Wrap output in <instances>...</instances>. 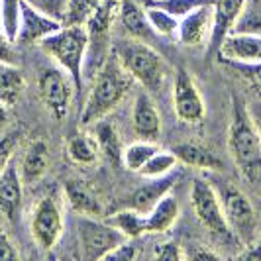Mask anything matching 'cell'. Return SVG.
Wrapping results in <instances>:
<instances>
[{
    "label": "cell",
    "mask_w": 261,
    "mask_h": 261,
    "mask_svg": "<svg viewBox=\"0 0 261 261\" xmlns=\"http://www.w3.org/2000/svg\"><path fill=\"white\" fill-rule=\"evenodd\" d=\"M191 204L195 210V216L198 218V222L202 224L212 236L216 238H234L226 218H224L222 206L220 200L216 196L214 187L210 185L208 179H195L191 185Z\"/></svg>",
    "instance_id": "8"
},
{
    "label": "cell",
    "mask_w": 261,
    "mask_h": 261,
    "mask_svg": "<svg viewBox=\"0 0 261 261\" xmlns=\"http://www.w3.org/2000/svg\"><path fill=\"white\" fill-rule=\"evenodd\" d=\"M248 112H249V118H251V122H253V126H255V130H257V134H259V140H261V100H259V102L249 105Z\"/></svg>",
    "instance_id": "41"
},
{
    "label": "cell",
    "mask_w": 261,
    "mask_h": 261,
    "mask_svg": "<svg viewBox=\"0 0 261 261\" xmlns=\"http://www.w3.org/2000/svg\"><path fill=\"white\" fill-rule=\"evenodd\" d=\"M173 108L177 118L185 124H198L206 114L202 94L196 89L191 73L183 67L175 69L173 75Z\"/></svg>",
    "instance_id": "10"
},
{
    "label": "cell",
    "mask_w": 261,
    "mask_h": 261,
    "mask_svg": "<svg viewBox=\"0 0 261 261\" xmlns=\"http://www.w3.org/2000/svg\"><path fill=\"white\" fill-rule=\"evenodd\" d=\"M153 257L159 261H179L185 257V249L177 242L167 240V242L157 244L155 249H153Z\"/></svg>",
    "instance_id": "37"
},
{
    "label": "cell",
    "mask_w": 261,
    "mask_h": 261,
    "mask_svg": "<svg viewBox=\"0 0 261 261\" xmlns=\"http://www.w3.org/2000/svg\"><path fill=\"white\" fill-rule=\"evenodd\" d=\"M41 49L73 79L75 92L83 89L85 79V61L89 47V34L85 26H61L55 34L39 41Z\"/></svg>",
    "instance_id": "4"
},
{
    "label": "cell",
    "mask_w": 261,
    "mask_h": 261,
    "mask_svg": "<svg viewBox=\"0 0 261 261\" xmlns=\"http://www.w3.org/2000/svg\"><path fill=\"white\" fill-rule=\"evenodd\" d=\"M26 89V79L14 63L0 61V102L8 108L14 106Z\"/></svg>",
    "instance_id": "23"
},
{
    "label": "cell",
    "mask_w": 261,
    "mask_h": 261,
    "mask_svg": "<svg viewBox=\"0 0 261 261\" xmlns=\"http://www.w3.org/2000/svg\"><path fill=\"white\" fill-rule=\"evenodd\" d=\"M20 253L16 251L14 244L10 242V238L0 232V261H6V259H18Z\"/></svg>",
    "instance_id": "39"
},
{
    "label": "cell",
    "mask_w": 261,
    "mask_h": 261,
    "mask_svg": "<svg viewBox=\"0 0 261 261\" xmlns=\"http://www.w3.org/2000/svg\"><path fill=\"white\" fill-rule=\"evenodd\" d=\"M63 206L55 195L41 196L30 216V232L39 249H51L63 234Z\"/></svg>",
    "instance_id": "7"
},
{
    "label": "cell",
    "mask_w": 261,
    "mask_h": 261,
    "mask_svg": "<svg viewBox=\"0 0 261 261\" xmlns=\"http://www.w3.org/2000/svg\"><path fill=\"white\" fill-rule=\"evenodd\" d=\"M132 85H134V79L130 77V73L120 63L116 53L110 51L102 67L92 77L91 92H89L87 105L81 112V124L91 126L96 120L108 116L124 100Z\"/></svg>",
    "instance_id": "1"
},
{
    "label": "cell",
    "mask_w": 261,
    "mask_h": 261,
    "mask_svg": "<svg viewBox=\"0 0 261 261\" xmlns=\"http://www.w3.org/2000/svg\"><path fill=\"white\" fill-rule=\"evenodd\" d=\"M177 163H179V159H177V155L173 151H161V149H157L155 153L149 157V161L140 169V175L145 177V179L163 177V175H167L171 171H175Z\"/></svg>",
    "instance_id": "30"
},
{
    "label": "cell",
    "mask_w": 261,
    "mask_h": 261,
    "mask_svg": "<svg viewBox=\"0 0 261 261\" xmlns=\"http://www.w3.org/2000/svg\"><path fill=\"white\" fill-rule=\"evenodd\" d=\"M118 20L124 28V32L134 39H142L151 43L157 38L153 28L147 20L144 4L136 0H120V10H118Z\"/></svg>",
    "instance_id": "15"
},
{
    "label": "cell",
    "mask_w": 261,
    "mask_h": 261,
    "mask_svg": "<svg viewBox=\"0 0 261 261\" xmlns=\"http://www.w3.org/2000/svg\"><path fill=\"white\" fill-rule=\"evenodd\" d=\"M61 26H63L61 22L38 12L36 8H32L30 4H26L22 0V18H20V30H18L16 41L18 43H26V45L39 43L41 39L55 34Z\"/></svg>",
    "instance_id": "14"
},
{
    "label": "cell",
    "mask_w": 261,
    "mask_h": 261,
    "mask_svg": "<svg viewBox=\"0 0 261 261\" xmlns=\"http://www.w3.org/2000/svg\"><path fill=\"white\" fill-rule=\"evenodd\" d=\"M157 149L159 147L155 145V142L140 140L136 144H130L128 147H124V151H122V163H124L126 169L134 171V173H140V169L149 161V157L153 155Z\"/></svg>",
    "instance_id": "27"
},
{
    "label": "cell",
    "mask_w": 261,
    "mask_h": 261,
    "mask_svg": "<svg viewBox=\"0 0 261 261\" xmlns=\"http://www.w3.org/2000/svg\"><path fill=\"white\" fill-rule=\"evenodd\" d=\"M144 6H155L161 8L165 12L173 14L175 18H183L189 12L196 10L198 6H204V4H212V0H142Z\"/></svg>",
    "instance_id": "33"
},
{
    "label": "cell",
    "mask_w": 261,
    "mask_h": 261,
    "mask_svg": "<svg viewBox=\"0 0 261 261\" xmlns=\"http://www.w3.org/2000/svg\"><path fill=\"white\" fill-rule=\"evenodd\" d=\"M24 2L30 4L32 8H36L38 12L45 14L61 24L65 20L67 8H69V0H24Z\"/></svg>",
    "instance_id": "34"
},
{
    "label": "cell",
    "mask_w": 261,
    "mask_h": 261,
    "mask_svg": "<svg viewBox=\"0 0 261 261\" xmlns=\"http://www.w3.org/2000/svg\"><path fill=\"white\" fill-rule=\"evenodd\" d=\"M65 196L71 204V208L85 214V216H98L102 212V206L98 198L94 196L91 189L81 181H69L65 187Z\"/></svg>",
    "instance_id": "24"
},
{
    "label": "cell",
    "mask_w": 261,
    "mask_h": 261,
    "mask_svg": "<svg viewBox=\"0 0 261 261\" xmlns=\"http://www.w3.org/2000/svg\"><path fill=\"white\" fill-rule=\"evenodd\" d=\"M20 136H22L20 130H10L0 136V173L12 163L14 151L20 144Z\"/></svg>",
    "instance_id": "35"
},
{
    "label": "cell",
    "mask_w": 261,
    "mask_h": 261,
    "mask_svg": "<svg viewBox=\"0 0 261 261\" xmlns=\"http://www.w3.org/2000/svg\"><path fill=\"white\" fill-rule=\"evenodd\" d=\"M246 2L248 0H212L214 24H212L208 43H206V57L208 59L218 55V47H220L222 39L232 32V28H234L238 16L244 10Z\"/></svg>",
    "instance_id": "12"
},
{
    "label": "cell",
    "mask_w": 261,
    "mask_h": 261,
    "mask_svg": "<svg viewBox=\"0 0 261 261\" xmlns=\"http://www.w3.org/2000/svg\"><path fill=\"white\" fill-rule=\"evenodd\" d=\"M214 24V8L212 4L198 6L196 10L189 12L179 20L177 41L183 47H200L206 45Z\"/></svg>",
    "instance_id": "11"
},
{
    "label": "cell",
    "mask_w": 261,
    "mask_h": 261,
    "mask_svg": "<svg viewBox=\"0 0 261 261\" xmlns=\"http://www.w3.org/2000/svg\"><path fill=\"white\" fill-rule=\"evenodd\" d=\"M98 145L89 134H77L67 142V157L77 165H92L98 161Z\"/></svg>",
    "instance_id": "26"
},
{
    "label": "cell",
    "mask_w": 261,
    "mask_h": 261,
    "mask_svg": "<svg viewBox=\"0 0 261 261\" xmlns=\"http://www.w3.org/2000/svg\"><path fill=\"white\" fill-rule=\"evenodd\" d=\"M134 130L145 142H157L161 136V116L155 105L147 96V92H140L134 102Z\"/></svg>",
    "instance_id": "18"
},
{
    "label": "cell",
    "mask_w": 261,
    "mask_h": 261,
    "mask_svg": "<svg viewBox=\"0 0 261 261\" xmlns=\"http://www.w3.org/2000/svg\"><path fill=\"white\" fill-rule=\"evenodd\" d=\"M145 14H147V20L153 28L157 36L161 38H169L177 41V32H179V18H175L173 14L165 12L161 8L155 6H144Z\"/></svg>",
    "instance_id": "29"
},
{
    "label": "cell",
    "mask_w": 261,
    "mask_h": 261,
    "mask_svg": "<svg viewBox=\"0 0 261 261\" xmlns=\"http://www.w3.org/2000/svg\"><path fill=\"white\" fill-rule=\"evenodd\" d=\"M218 55L226 63H261V36L230 32L222 39Z\"/></svg>",
    "instance_id": "13"
},
{
    "label": "cell",
    "mask_w": 261,
    "mask_h": 261,
    "mask_svg": "<svg viewBox=\"0 0 261 261\" xmlns=\"http://www.w3.org/2000/svg\"><path fill=\"white\" fill-rule=\"evenodd\" d=\"M22 18V0H0V30L10 41H16Z\"/></svg>",
    "instance_id": "28"
},
{
    "label": "cell",
    "mask_w": 261,
    "mask_h": 261,
    "mask_svg": "<svg viewBox=\"0 0 261 261\" xmlns=\"http://www.w3.org/2000/svg\"><path fill=\"white\" fill-rule=\"evenodd\" d=\"M106 222L118 228L128 240H138V238H142L145 234V214L134 208H128V206H124L122 210L110 214L106 218Z\"/></svg>",
    "instance_id": "25"
},
{
    "label": "cell",
    "mask_w": 261,
    "mask_h": 261,
    "mask_svg": "<svg viewBox=\"0 0 261 261\" xmlns=\"http://www.w3.org/2000/svg\"><path fill=\"white\" fill-rule=\"evenodd\" d=\"M208 181L216 191L224 218H226V224H228L232 236L248 248L249 244L255 242L257 226H259V218H257V212L253 208L251 200L234 183H230L224 177L214 175Z\"/></svg>",
    "instance_id": "5"
},
{
    "label": "cell",
    "mask_w": 261,
    "mask_h": 261,
    "mask_svg": "<svg viewBox=\"0 0 261 261\" xmlns=\"http://www.w3.org/2000/svg\"><path fill=\"white\" fill-rule=\"evenodd\" d=\"M38 91L45 110L55 120H63L69 114L75 85L61 67H47L39 73Z\"/></svg>",
    "instance_id": "9"
},
{
    "label": "cell",
    "mask_w": 261,
    "mask_h": 261,
    "mask_svg": "<svg viewBox=\"0 0 261 261\" xmlns=\"http://www.w3.org/2000/svg\"><path fill=\"white\" fill-rule=\"evenodd\" d=\"M12 41L6 38L0 30V61L4 63H14V51H12Z\"/></svg>",
    "instance_id": "40"
},
{
    "label": "cell",
    "mask_w": 261,
    "mask_h": 261,
    "mask_svg": "<svg viewBox=\"0 0 261 261\" xmlns=\"http://www.w3.org/2000/svg\"><path fill=\"white\" fill-rule=\"evenodd\" d=\"M22 196H24V181L20 177L18 167L10 163L0 173V212L12 222L20 214Z\"/></svg>",
    "instance_id": "16"
},
{
    "label": "cell",
    "mask_w": 261,
    "mask_h": 261,
    "mask_svg": "<svg viewBox=\"0 0 261 261\" xmlns=\"http://www.w3.org/2000/svg\"><path fill=\"white\" fill-rule=\"evenodd\" d=\"M6 120H8V106L0 102V128L6 124Z\"/></svg>",
    "instance_id": "44"
},
{
    "label": "cell",
    "mask_w": 261,
    "mask_h": 261,
    "mask_svg": "<svg viewBox=\"0 0 261 261\" xmlns=\"http://www.w3.org/2000/svg\"><path fill=\"white\" fill-rule=\"evenodd\" d=\"M102 0H69L63 26H85Z\"/></svg>",
    "instance_id": "32"
},
{
    "label": "cell",
    "mask_w": 261,
    "mask_h": 261,
    "mask_svg": "<svg viewBox=\"0 0 261 261\" xmlns=\"http://www.w3.org/2000/svg\"><path fill=\"white\" fill-rule=\"evenodd\" d=\"M177 218H179V202L171 193H167L145 214V234H163L173 228Z\"/></svg>",
    "instance_id": "19"
},
{
    "label": "cell",
    "mask_w": 261,
    "mask_h": 261,
    "mask_svg": "<svg viewBox=\"0 0 261 261\" xmlns=\"http://www.w3.org/2000/svg\"><path fill=\"white\" fill-rule=\"evenodd\" d=\"M185 257H191V259H200V257H208V259H214V257H218L214 251H206V249H195V251H191V253H185Z\"/></svg>",
    "instance_id": "43"
},
{
    "label": "cell",
    "mask_w": 261,
    "mask_h": 261,
    "mask_svg": "<svg viewBox=\"0 0 261 261\" xmlns=\"http://www.w3.org/2000/svg\"><path fill=\"white\" fill-rule=\"evenodd\" d=\"M120 63L130 73V77L140 83L145 91L159 92L169 77V65L151 47V43L142 39H120L112 45Z\"/></svg>",
    "instance_id": "3"
},
{
    "label": "cell",
    "mask_w": 261,
    "mask_h": 261,
    "mask_svg": "<svg viewBox=\"0 0 261 261\" xmlns=\"http://www.w3.org/2000/svg\"><path fill=\"white\" fill-rule=\"evenodd\" d=\"M91 126H92V138H94V142L98 145V151L105 153L106 159L112 161V163L122 161L124 147H122V142H120V136H118L114 124L108 120V116L96 120Z\"/></svg>",
    "instance_id": "21"
},
{
    "label": "cell",
    "mask_w": 261,
    "mask_h": 261,
    "mask_svg": "<svg viewBox=\"0 0 261 261\" xmlns=\"http://www.w3.org/2000/svg\"><path fill=\"white\" fill-rule=\"evenodd\" d=\"M232 120L228 130V151L244 181L261 189V140L248 106L238 96L232 98Z\"/></svg>",
    "instance_id": "2"
},
{
    "label": "cell",
    "mask_w": 261,
    "mask_h": 261,
    "mask_svg": "<svg viewBox=\"0 0 261 261\" xmlns=\"http://www.w3.org/2000/svg\"><path fill=\"white\" fill-rule=\"evenodd\" d=\"M49 163V149L47 144L36 140L26 147V153L22 157V165H20V177L26 185L38 183L39 179L43 177V173L47 169Z\"/></svg>",
    "instance_id": "20"
},
{
    "label": "cell",
    "mask_w": 261,
    "mask_h": 261,
    "mask_svg": "<svg viewBox=\"0 0 261 261\" xmlns=\"http://www.w3.org/2000/svg\"><path fill=\"white\" fill-rule=\"evenodd\" d=\"M77 238L81 251L87 259H105L106 253L126 242L128 238L112 224L100 222L94 216L81 214L77 220Z\"/></svg>",
    "instance_id": "6"
},
{
    "label": "cell",
    "mask_w": 261,
    "mask_h": 261,
    "mask_svg": "<svg viewBox=\"0 0 261 261\" xmlns=\"http://www.w3.org/2000/svg\"><path fill=\"white\" fill-rule=\"evenodd\" d=\"M238 257H242V259H257L261 261V242H253V244H249L248 249L244 251V253H240Z\"/></svg>",
    "instance_id": "42"
},
{
    "label": "cell",
    "mask_w": 261,
    "mask_h": 261,
    "mask_svg": "<svg viewBox=\"0 0 261 261\" xmlns=\"http://www.w3.org/2000/svg\"><path fill=\"white\" fill-rule=\"evenodd\" d=\"M175 181H177V173H173V171L167 173V175H163V177L149 179V183H145L144 187L136 189V191L128 196V200L124 202V206L138 210V212H142V214H147L149 210L155 206L157 200L163 195H167L171 189H173Z\"/></svg>",
    "instance_id": "17"
},
{
    "label": "cell",
    "mask_w": 261,
    "mask_h": 261,
    "mask_svg": "<svg viewBox=\"0 0 261 261\" xmlns=\"http://www.w3.org/2000/svg\"><path fill=\"white\" fill-rule=\"evenodd\" d=\"M232 32L261 36V6L259 2H246L242 14L238 16Z\"/></svg>",
    "instance_id": "31"
},
{
    "label": "cell",
    "mask_w": 261,
    "mask_h": 261,
    "mask_svg": "<svg viewBox=\"0 0 261 261\" xmlns=\"http://www.w3.org/2000/svg\"><path fill=\"white\" fill-rule=\"evenodd\" d=\"M140 255V248L132 244V240H126L122 242L120 246L112 249L110 253H106L105 259H116V261H134Z\"/></svg>",
    "instance_id": "38"
},
{
    "label": "cell",
    "mask_w": 261,
    "mask_h": 261,
    "mask_svg": "<svg viewBox=\"0 0 261 261\" xmlns=\"http://www.w3.org/2000/svg\"><path fill=\"white\" fill-rule=\"evenodd\" d=\"M177 159L185 163V165H191L195 169L202 171H216L222 167V161L218 159V155H214L210 149L202 147V145L196 144H179L171 149Z\"/></svg>",
    "instance_id": "22"
},
{
    "label": "cell",
    "mask_w": 261,
    "mask_h": 261,
    "mask_svg": "<svg viewBox=\"0 0 261 261\" xmlns=\"http://www.w3.org/2000/svg\"><path fill=\"white\" fill-rule=\"evenodd\" d=\"M228 65L240 71V75L251 85L253 92L261 96V63H228Z\"/></svg>",
    "instance_id": "36"
}]
</instances>
